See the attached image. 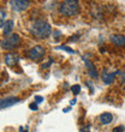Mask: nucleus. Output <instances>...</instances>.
I'll return each mask as SVG.
<instances>
[{"label":"nucleus","mask_w":125,"mask_h":132,"mask_svg":"<svg viewBox=\"0 0 125 132\" xmlns=\"http://www.w3.org/2000/svg\"><path fill=\"white\" fill-rule=\"evenodd\" d=\"M30 32L37 38H47L52 34V28L51 25L45 22L43 19H36L34 23L30 25Z\"/></svg>","instance_id":"obj_1"},{"label":"nucleus","mask_w":125,"mask_h":132,"mask_svg":"<svg viewBox=\"0 0 125 132\" xmlns=\"http://www.w3.org/2000/svg\"><path fill=\"white\" fill-rule=\"evenodd\" d=\"M59 12L64 16H76L80 12V5L77 0H66L59 5Z\"/></svg>","instance_id":"obj_2"},{"label":"nucleus","mask_w":125,"mask_h":132,"mask_svg":"<svg viewBox=\"0 0 125 132\" xmlns=\"http://www.w3.org/2000/svg\"><path fill=\"white\" fill-rule=\"evenodd\" d=\"M19 45H21V37L17 34H12L10 36H7L5 40H1V48L7 49V51L16 48Z\"/></svg>","instance_id":"obj_3"},{"label":"nucleus","mask_w":125,"mask_h":132,"mask_svg":"<svg viewBox=\"0 0 125 132\" xmlns=\"http://www.w3.org/2000/svg\"><path fill=\"white\" fill-rule=\"evenodd\" d=\"M43 55H45V49L41 46H35L28 52V56L31 60H40Z\"/></svg>","instance_id":"obj_4"},{"label":"nucleus","mask_w":125,"mask_h":132,"mask_svg":"<svg viewBox=\"0 0 125 132\" xmlns=\"http://www.w3.org/2000/svg\"><path fill=\"white\" fill-rule=\"evenodd\" d=\"M10 3L12 5V9L14 11H17V12H22V11L27 10L29 7V5H30V3L28 0H14V1L11 0Z\"/></svg>","instance_id":"obj_5"},{"label":"nucleus","mask_w":125,"mask_h":132,"mask_svg":"<svg viewBox=\"0 0 125 132\" xmlns=\"http://www.w3.org/2000/svg\"><path fill=\"white\" fill-rule=\"evenodd\" d=\"M18 102H19V98L14 97V96H10V97L3 98V100L0 101V108H1V109H5V108L10 107V106H13V104L18 103Z\"/></svg>","instance_id":"obj_6"},{"label":"nucleus","mask_w":125,"mask_h":132,"mask_svg":"<svg viewBox=\"0 0 125 132\" xmlns=\"http://www.w3.org/2000/svg\"><path fill=\"white\" fill-rule=\"evenodd\" d=\"M117 75H120V71H115V72H107L106 70H104V72H102V79L106 84H110L112 83L113 80H114V77Z\"/></svg>","instance_id":"obj_7"},{"label":"nucleus","mask_w":125,"mask_h":132,"mask_svg":"<svg viewBox=\"0 0 125 132\" xmlns=\"http://www.w3.org/2000/svg\"><path fill=\"white\" fill-rule=\"evenodd\" d=\"M84 59V63H85V66H87V69H88V71H89V76L91 77V78H97L99 77V73H97V70H96V67L93 65V63L91 61H89V60H87L85 58H83Z\"/></svg>","instance_id":"obj_8"},{"label":"nucleus","mask_w":125,"mask_h":132,"mask_svg":"<svg viewBox=\"0 0 125 132\" xmlns=\"http://www.w3.org/2000/svg\"><path fill=\"white\" fill-rule=\"evenodd\" d=\"M112 43H114L115 46H120V47H125V36L120 34H114L111 36Z\"/></svg>","instance_id":"obj_9"},{"label":"nucleus","mask_w":125,"mask_h":132,"mask_svg":"<svg viewBox=\"0 0 125 132\" xmlns=\"http://www.w3.org/2000/svg\"><path fill=\"white\" fill-rule=\"evenodd\" d=\"M18 60H19V58H18V55H16L14 53H7L6 55H5V63L10 66L17 64Z\"/></svg>","instance_id":"obj_10"},{"label":"nucleus","mask_w":125,"mask_h":132,"mask_svg":"<svg viewBox=\"0 0 125 132\" xmlns=\"http://www.w3.org/2000/svg\"><path fill=\"white\" fill-rule=\"evenodd\" d=\"M113 121V115L111 113H102L100 115V122L104 124V125H107V124H111Z\"/></svg>","instance_id":"obj_11"},{"label":"nucleus","mask_w":125,"mask_h":132,"mask_svg":"<svg viewBox=\"0 0 125 132\" xmlns=\"http://www.w3.org/2000/svg\"><path fill=\"white\" fill-rule=\"evenodd\" d=\"M13 21H7L6 23H5V27H4L3 29V34L6 35V36H9V35H12V30H13Z\"/></svg>","instance_id":"obj_12"},{"label":"nucleus","mask_w":125,"mask_h":132,"mask_svg":"<svg viewBox=\"0 0 125 132\" xmlns=\"http://www.w3.org/2000/svg\"><path fill=\"white\" fill-rule=\"evenodd\" d=\"M57 49H61V51H65V52L70 53V54H73V53H75V51H73L72 48L67 47V46H58V47H57Z\"/></svg>","instance_id":"obj_13"},{"label":"nucleus","mask_w":125,"mask_h":132,"mask_svg":"<svg viewBox=\"0 0 125 132\" xmlns=\"http://www.w3.org/2000/svg\"><path fill=\"white\" fill-rule=\"evenodd\" d=\"M0 13H1V21H0V28L4 29V27H5V16H6V13H5V11L1 9V11H0Z\"/></svg>","instance_id":"obj_14"},{"label":"nucleus","mask_w":125,"mask_h":132,"mask_svg":"<svg viewBox=\"0 0 125 132\" xmlns=\"http://www.w3.org/2000/svg\"><path fill=\"white\" fill-rule=\"evenodd\" d=\"M80 90H81V87L78 85V84H76V85H72V87H71V91H72L75 95L78 94V93H80Z\"/></svg>","instance_id":"obj_15"},{"label":"nucleus","mask_w":125,"mask_h":132,"mask_svg":"<svg viewBox=\"0 0 125 132\" xmlns=\"http://www.w3.org/2000/svg\"><path fill=\"white\" fill-rule=\"evenodd\" d=\"M112 132H124V126H115Z\"/></svg>","instance_id":"obj_16"},{"label":"nucleus","mask_w":125,"mask_h":132,"mask_svg":"<svg viewBox=\"0 0 125 132\" xmlns=\"http://www.w3.org/2000/svg\"><path fill=\"white\" fill-rule=\"evenodd\" d=\"M35 101H36V103H41V102H43V97L36 95V96H35Z\"/></svg>","instance_id":"obj_17"},{"label":"nucleus","mask_w":125,"mask_h":132,"mask_svg":"<svg viewBox=\"0 0 125 132\" xmlns=\"http://www.w3.org/2000/svg\"><path fill=\"white\" fill-rule=\"evenodd\" d=\"M29 108L33 109V111H37V103H30L29 104Z\"/></svg>","instance_id":"obj_18"},{"label":"nucleus","mask_w":125,"mask_h":132,"mask_svg":"<svg viewBox=\"0 0 125 132\" xmlns=\"http://www.w3.org/2000/svg\"><path fill=\"white\" fill-rule=\"evenodd\" d=\"M52 63H53V60H52V59H49V61H48V63L46 64V65H42V67H43V69H47V67H48V66L51 65V64H52Z\"/></svg>","instance_id":"obj_19"},{"label":"nucleus","mask_w":125,"mask_h":132,"mask_svg":"<svg viewBox=\"0 0 125 132\" xmlns=\"http://www.w3.org/2000/svg\"><path fill=\"white\" fill-rule=\"evenodd\" d=\"M75 103H76V98H73V100L70 101V104H71V106H73Z\"/></svg>","instance_id":"obj_20"},{"label":"nucleus","mask_w":125,"mask_h":132,"mask_svg":"<svg viewBox=\"0 0 125 132\" xmlns=\"http://www.w3.org/2000/svg\"><path fill=\"white\" fill-rule=\"evenodd\" d=\"M122 76H123V82L125 83V72H123V73H122Z\"/></svg>","instance_id":"obj_21"},{"label":"nucleus","mask_w":125,"mask_h":132,"mask_svg":"<svg viewBox=\"0 0 125 132\" xmlns=\"http://www.w3.org/2000/svg\"><path fill=\"white\" fill-rule=\"evenodd\" d=\"M69 111H70V108H65V109H64V112H65V113H67Z\"/></svg>","instance_id":"obj_22"}]
</instances>
